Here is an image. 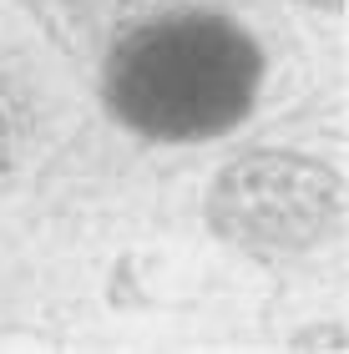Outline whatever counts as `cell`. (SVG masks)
I'll use <instances>...</instances> for the list:
<instances>
[{"label": "cell", "instance_id": "3957f363", "mask_svg": "<svg viewBox=\"0 0 349 354\" xmlns=\"http://www.w3.org/2000/svg\"><path fill=\"white\" fill-rule=\"evenodd\" d=\"M10 147H15V111H10V96L0 91V162L10 157Z\"/></svg>", "mask_w": 349, "mask_h": 354}, {"label": "cell", "instance_id": "6da1fadb", "mask_svg": "<svg viewBox=\"0 0 349 354\" xmlns=\"http://www.w3.org/2000/svg\"><path fill=\"white\" fill-rule=\"evenodd\" d=\"M258 51L218 15H172L112 56L106 96L117 117L147 137L223 132L253 102Z\"/></svg>", "mask_w": 349, "mask_h": 354}, {"label": "cell", "instance_id": "7a4b0ae2", "mask_svg": "<svg viewBox=\"0 0 349 354\" xmlns=\"http://www.w3.org/2000/svg\"><path fill=\"white\" fill-rule=\"evenodd\" d=\"M339 183L334 172L283 152H258L233 162L213 187V223L258 253L309 248L334 228Z\"/></svg>", "mask_w": 349, "mask_h": 354}]
</instances>
